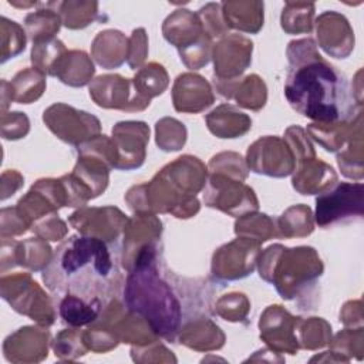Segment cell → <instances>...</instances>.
<instances>
[{
	"instance_id": "5b68a950",
	"label": "cell",
	"mask_w": 364,
	"mask_h": 364,
	"mask_svg": "<svg viewBox=\"0 0 364 364\" xmlns=\"http://www.w3.org/2000/svg\"><path fill=\"white\" fill-rule=\"evenodd\" d=\"M102 306V301L88 303L75 296H64L58 310L65 323L71 326H82L94 321L98 317Z\"/></svg>"
},
{
	"instance_id": "3957f363",
	"label": "cell",
	"mask_w": 364,
	"mask_h": 364,
	"mask_svg": "<svg viewBox=\"0 0 364 364\" xmlns=\"http://www.w3.org/2000/svg\"><path fill=\"white\" fill-rule=\"evenodd\" d=\"M155 247L149 243L139 250L135 267H141L148 284L132 272L128 277L127 304L128 309L148 320L149 326L159 336L175 340L179 328L181 309L172 289L156 276Z\"/></svg>"
},
{
	"instance_id": "277c9868",
	"label": "cell",
	"mask_w": 364,
	"mask_h": 364,
	"mask_svg": "<svg viewBox=\"0 0 364 364\" xmlns=\"http://www.w3.org/2000/svg\"><path fill=\"white\" fill-rule=\"evenodd\" d=\"M316 220L321 228L334 225L344 218L363 215V185L341 183L333 192L316 200Z\"/></svg>"
},
{
	"instance_id": "6da1fadb",
	"label": "cell",
	"mask_w": 364,
	"mask_h": 364,
	"mask_svg": "<svg viewBox=\"0 0 364 364\" xmlns=\"http://www.w3.org/2000/svg\"><path fill=\"white\" fill-rule=\"evenodd\" d=\"M306 57L294 53L284 82V95L299 114L321 125L347 122L355 114V101L347 77L316 53L310 40H303Z\"/></svg>"
},
{
	"instance_id": "7a4b0ae2",
	"label": "cell",
	"mask_w": 364,
	"mask_h": 364,
	"mask_svg": "<svg viewBox=\"0 0 364 364\" xmlns=\"http://www.w3.org/2000/svg\"><path fill=\"white\" fill-rule=\"evenodd\" d=\"M118 257L100 237L71 236L54 252L43 279L60 296H75L88 303L111 299L118 280Z\"/></svg>"
}]
</instances>
